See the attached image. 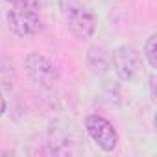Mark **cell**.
Wrapping results in <instances>:
<instances>
[{
	"label": "cell",
	"instance_id": "obj_1",
	"mask_svg": "<svg viewBox=\"0 0 157 157\" xmlns=\"http://www.w3.org/2000/svg\"><path fill=\"white\" fill-rule=\"evenodd\" d=\"M59 8L76 39L85 41L94 33L96 17L82 0H59Z\"/></svg>",
	"mask_w": 157,
	"mask_h": 157
},
{
	"label": "cell",
	"instance_id": "obj_2",
	"mask_svg": "<svg viewBox=\"0 0 157 157\" xmlns=\"http://www.w3.org/2000/svg\"><path fill=\"white\" fill-rule=\"evenodd\" d=\"M6 21H8L10 30L19 37H32L41 28L39 13L35 11V8L28 2V0L13 4L11 10L6 15Z\"/></svg>",
	"mask_w": 157,
	"mask_h": 157
},
{
	"label": "cell",
	"instance_id": "obj_3",
	"mask_svg": "<svg viewBox=\"0 0 157 157\" xmlns=\"http://www.w3.org/2000/svg\"><path fill=\"white\" fill-rule=\"evenodd\" d=\"M26 72L30 80L43 89H52L59 80V72L54 61L39 52H33L26 57Z\"/></svg>",
	"mask_w": 157,
	"mask_h": 157
},
{
	"label": "cell",
	"instance_id": "obj_4",
	"mask_svg": "<svg viewBox=\"0 0 157 157\" xmlns=\"http://www.w3.org/2000/svg\"><path fill=\"white\" fill-rule=\"evenodd\" d=\"M85 129L89 133V137L104 150V151H113L118 144V133L113 128V124L100 117V115H89L85 118Z\"/></svg>",
	"mask_w": 157,
	"mask_h": 157
},
{
	"label": "cell",
	"instance_id": "obj_5",
	"mask_svg": "<svg viewBox=\"0 0 157 157\" xmlns=\"http://www.w3.org/2000/svg\"><path fill=\"white\" fill-rule=\"evenodd\" d=\"M111 63H113L118 78L124 82L135 80L140 70V56L129 44H120L118 48H115V52L111 56Z\"/></svg>",
	"mask_w": 157,
	"mask_h": 157
},
{
	"label": "cell",
	"instance_id": "obj_6",
	"mask_svg": "<svg viewBox=\"0 0 157 157\" xmlns=\"http://www.w3.org/2000/svg\"><path fill=\"white\" fill-rule=\"evenodd\" d=\"M87 63H89V68L94 74H104V72H107V68L111 65V59H109V56L105 54L104 48L91 46L89 52H87Z\"/></svg>",
	"mask_w": 157,
	"mask_h": 157
},
{
	"label": "cell",
	"instance_id": "obj_7",
	"mask_svg": "<svg viewBox=\"0 0 157 157\" xmlns=\"http://www.w3.org/2000/svg\"><path fill=\"white\" fill-rule=\"evenodd\" d=\"M155 43H157V35H155V33H151V35L148 37L146 44H144V57H146V61H148V65H150L151 68H155V67H157V57H155Z\"/></svg>",
	"mask_w": 157,
	"mask_h": 157
},
{
	"label": "cell",
	"instance_id": "obj_8",
	"mask_svg": "<svg viewBox=\"0 0 157 157\" xmlns=\"http://www.w3.org/2000/svg\"><path fill=\"white\" fill-rule=\"evenodd\" d=\"M4 111H6V100H4V94H2V91H0V117L4 115Z\"/></svg>",
	"mask_w": 157,
	"mask_h": 157
},
{
	"label": "cell",
	"instance_id": "obj_9",
	"mask_svg": "<svg viewBox=\"0 0 157 157\" xmlns=\"http://www.w3.org/2000/svg\"><path fill=\"white\" fill-rule=\"evenodd\" d=\"M8 2H11V4H17V2H22V0H8Z\"/></svg>",
	"mask_w": 157,
	"mask_h": 157
}]
</instances>
